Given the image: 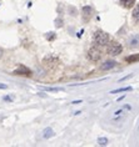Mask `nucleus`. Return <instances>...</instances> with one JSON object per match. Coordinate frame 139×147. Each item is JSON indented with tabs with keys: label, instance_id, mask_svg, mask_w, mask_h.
Masks as SVG:
<instances>
[{
	"label": "nucleus",
	"instance_id": "obj_1",
	"mask_svg": "<svg viewBox=\"0 0 139 147\" xmlns=\"http://www.w3.org/2000/svg\"><path fill=\"white\" fill-rule=\"evenodd\" d=\"M94 41H95V44H98V45L104 46V45H107L108 41H109V35L107 32L100 31V30L95 31L94 32Z\"/></svg>",
	"mask_w": 139,
	"mask_h": 147
},
{
	"label": "nucleus",
	"instance_id": "obj_2",
	"mask_svg": "<svg viewBox=\"0 0 139 147\" xmlns=\"http://www.w3.org/2000/svg\"><path fill=\"white\" fill-rule=\"evenodd\" d=\"M122 50H123V47L118 41H112V42H109L108 46H107V53L109 55H113V56L119 55L122 53Z\"/></svg>",
	"mask_w": 139,
	"mask_h": 147
},
{
	"label": "nucleus",
	"instance_id": "obj_3",
	"mask_svg": "<svg viewBox=\"0 0 139 147\" xmlns=\"http://www.w3.org/2000/svg\"><path fill=\"white\" fill-rule=\"evenodd\" d=\"M88 57H89L91 61L100 60V57H102V51H100V49H98L97 46L90 47L89 51H88Z\"/></svg>",
	"mask_w": 139,
	"mask_h": 147
},
{
	"label": "nucleus",
	"instance_id": "obj_4",
	"mask_svg": "<svg viewBox=\"0 0 139 147\" xmlns=\"http://www.w3.org/2000/svg\"><path fill=\"white\" fill-rule=\"evenodd\" d=\"M82 14H83V20L84 21H89L90 18L93 16L94 11H93V9H91V6H84Z\"/></svg>",
	"mask_w": 139,
	"mask_h": 147
},
{
	"label": "nucleus",
	"instance_id": "obj_5",
	"mask_svg": "<svg viewBox=\"0 0 139 147\" xmlns=\"http://www.w3.org/2000/svg\"><path fill=\"white\" fill-rule=\"evenodd\" d=\"M14 75H23V76H30L31 75V72H30V70H29L27 66H24V65H20L19 67H18L15 71H14Z\"/></svg>",
	"mask_w": 139,
	"mask_h": 147
},
{
	"label": "nucleus",
	"instance_id": "obj_6",
	"mask_svg": "<svg viewBox=\"0 0 139 147\" xmlns=\"http://www.w3.org/2000/svg\"><path fill=\"white\" fill-rule=\"evenodd\" d=\"M128 45L132 49H134V47H138L139 46V35H133L130 36L129 40H128Z\"/></svg>",
	"mask_w": 139,
	"mask_h": 147
},
{
	"label": "nucleus",
	"instance_id": "obj_7",
	"mask_svg": "<svg viewBox=\"0 0 139 147\" xmlns=\"http://www.w3.org/2000/svg\"><path fill=\"white\" fill-rule=\"evenodd\" d=\"M115 65H117V62H115L114 60H107V61L104 62V64H102L100 69H102V70H109V69H113Z\"/></svg>",
	"mask_w": 139,
	"mask_h": 147
},
{
	"label": "nucleus",
	"instance_id": "obj_8",
	"mask_svg": "<svg viewBox=\"0 0 139 147\" xmlns=\"http://www.w3.org/2000/svg\"><path fill=\"white\" fill-rule=\"evenodd\" d=\"M125 61L128 64H133V62L139 61V54H134V55H130V56L125 57Z\"/></svg>",
	"mask_w": 139,
	"mask_h": 147
},
{
	"label": "nucleus",
	"instance_id": "obj_9",
	"mask_svg": "<svg viewBox=\"0 0 139 147\" xmlns=\"http://www.w3.org/2000/svg\"><path fill=\"white\" fill-rule=\"evenodd\" d=\"M120 3L123 4L124 8H132L135 4V0H120Z\"/></svg>",
	"mask_w": 139,
	"mask_h": 147
},
{
	"label": "nucleus",
	"instance_id": "obj_10",
	"mask_svg": "<svg viewBox=\"0 0 139 147\" xmlns=\"http://www.w3.org/2000/svg\"><path fill=\"white\" fill-rule=\"evenodd\" d=\"M133 18L135 20L139 21V4H137V6H135L134 10H133Z\"/></svg>",
	"mask_w": 139,
	"mask_h": 147
},
{
	"label": "nucleus",
	"instance_id": "obj_11",
	"mask_svg": "<svg viewBox=\"0 0 139 147\" xmlns=\"http://www.w3.org/2000/svg\"><path fill=\"white\" fill-rule=\"evenodd\" d=\"M98 143H99L100 146H105V145H108V140L105 137H100L99 140H98Z\"/></svg>",
	"mask_w": 139,
	"mask_h": 147
},
{
	"label": "nucleus",
	"instance_id": "obj_12",
	"mask_svg": "<svg viewBox=\"0 0 139 147\" xmlns=\"http://www.w3.org/2000/svg\"><path fill=\"white\" fill-rule=\"evenodd\" d=\"M50 136H53V130H52V128H48V130L44 131V137H45V138L50 137Z\"/></svg>",
	"mask_w": 139,
	"mask_h": 147
},
{
	"label": "nucleus",
	"instance_id": "obj_13",
	"mask_svg": "<svg viewBox=\"0 0 139 147\" xmlns=\"http://www.w3.org/2000/svg\"><path fill=\"white\" fill-rule=\"evenodd\" d=\"M132 90V87H124V89H118V90H114L112 91V94H118V92H124V91H129Z\"/></svg>",
	"mask_w": 139,
	"mask_h": 147
},
{
	"label": "nucleus",
	"instance_id": "obj_14",
	"mask_svg": "<svg viewBox=\"0 0 139 147\" xmlns=\"http://www.w3.org/2000/svg\"><path fill=\"white\" fill-rule=\"evenodd\" d=\"M55 25H57L58 28H60L61 25H63V20H61V19H57L55 20Z\"/></svg>",
	"mask_w": 139,
	"mask_h": 147
},
{
	"label": "nucleus",
	"instance_id": "obj_15",
	"mask_svg": "<svg viewBox=\"0 0 139 147\" xmlns=\"http://www.w3.org/2000/svg\"><path fill=\"white\" fill-rule=\"evenodd\" d=\"M49 34H50V35L48 36V39H49V40H53L54 38H55V35H54V34H53V32H49Z\"/></svg>",
	"mask_w": 139,
	"mask_h": 147
},
{
	"label": "nucleus",
	"instance_id": "obj_16",
	"mask_svg": "<svg viewBox=\"0 0 139 147\" xmlns=\"http://www.w3.org/2000/svg\"><path fill=\"white\" fill-rule=\"evenodd\" d=\"M0 89H6V85H4V84H0Z\"/></svg>",
	"mask_w": 139,
	"mask_h": 147
}]
</instances>
